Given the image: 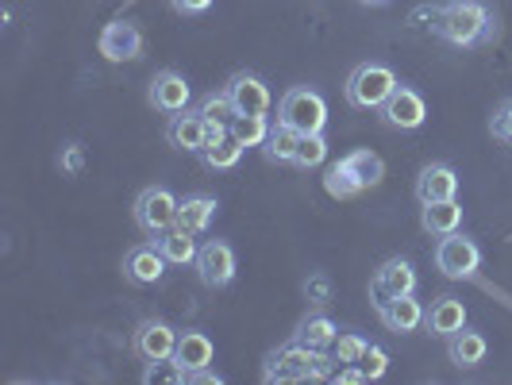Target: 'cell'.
<instances>
[{"instance_id": "obj_7", "label": "cell", "mask_w": 512, "mask_h": 385, "mask_svg": "<svg viewBox=\"0 0 512 385\" xmlns=\"http://www.w3.org/2000/svg\"><path fill=\"white\" fill-rule=\"evenodd\" d=\"M405 293H416V270H412L409 258H389L374 270L370 278V305L382 312L389 301L405 297Z\"/></svg>"}, {"instance_id": "obj_32", "label": "cell", "mask_w": 512, "mask_h": 385, "mask_svg": "<svg viewBox=\"0 0 512 385\" xmlns=\"http://www.w3.org/2000/svg\"><path fill=\"white\" fill-rule=\"evenodd\" d=\"M197 112L205 116L208 124H228L231 128V120H235V104H231L228 93H208L205 101L197 104Z\"/></svg>"}, {"instance_id": "obj_36", "label": "cell", "mask_w": 512, "mask_h": 385, "mask_svg": "<svg viewBox=\"0 0 512 385\" xmlns=\"http://www.w3.org/2000/svg\"><path fill=\"white\" fill-rule=\"evenodd\" d=\"M170 8L178 12V16H201L212 8V0H170Z\"/></svg>"}, {"instance_id": "obj_22", "label": "cell", "mask_w": 512, "mask_h": 385, "mask_svg": "<svg viewBox=\"0 0 512 385\" xmlns=\"http://www.w3.org/2000/svg\"><path fill=\"white\" fill-rule=\"evenodd\" d=\"M462 224V205L459 201H432V205L420 208V228L428 231V235H451V231H459Z\"/></svg>"}, {"instance_id": "obj_4", "label": "cell", "mask_w": 512, "mask_h": 385, "mask_svg": "<svg viewBox=\"0 0 512 385\" xmlns=\"http://www.w3.org/2000/svg\"><path fill=\"white\" fill-rule=\"evenodd\" d=\"M278 120L297 128L301 135H312V131H324L328 128V101L308 89V85H293L289 93L278 104Z\"/></svg>"}, {"instance_id": "obj_40", "label": "cell", "mask_w": 512, "mask_h": 385, "mask_svg": "<svg viewBox=\"0 0 512 385\" xmlns=\"http://www.w3.org/2000/svg\"><path fill=\"white\" fill-rule=\"evenodd\" d=\"M359 4H370V8H382V4H389V0H359Z\"/></svg>"}, {"instance_id": "obj_35", "label": "cell", "mask_w": 512, "mask_h": 385, "mask_svg": "<svg viewBox=\"0 0 512 385\" xmlns=\"http://www.w3.org/2000/svg\"><path fill=\"white\" fill-rule=\"evenodd\" d=\"M489 131H493V139H501V143H509V147H512V101H505L497 112H493Z\"/></svg>"}, {"instance_id": "obj_5", "label": "cell", "mask_w": 512, "mask_h": 385, "mask_svg": "<svg viewBox=\"0 0 512 385\" xmlns=\"http://www.w3.org/2000/svg\"><path fill=\"white\" fill-rule=\"evenodd\" d=\"M178 197L166 189V185H147L139 197H135V205H131V216H135V224L143 235H151L158 239L162 231H170L178 224Z\"/></svg>"}, {"instance_id": "obj_6", "label": "cell", "mask_w": 512, "mask_h": 385, "mask_svg": "<svg viewBox=\"0 0 512 385\" xmlns=\"http://www.w3.org/2000/svg\"><path fill=\"white\" fill-rule=\"evenodd\" d=\"M436 266H439V274H443V278H451V282H466V278H474V274H478V266H482V247H478L474 239L459 235V231L439 235Z\"/></svg>"}, {"instance_id": "obj_14", "label": "cell", "mask_w": 512, "mask_h": 385, "mask_svg": "<svg viewBox=\"0 0 512 385\" xmlns=\"http://www.w3.org/2000/svg\"><path fill=\"white\" fill-rule=\"evenodd\" d=\"M166 139H170V147H178V151L201 154L208 143V120L197 112V108H185V112H178V116H170Z\"/></svg>"}, {"instance_id": "obj_15", "label": "cell", "mask_w": 512, "mask_h": 385, "mask_svg": "<svg viewBox=\"0 0 512 385\" xmlns=\"http://www.w3.org/2000/svg\"><path fill=\"white\" fill-rule=\"evenodd\" d=\"M166 255L158 251V243H139V247H131L128 255H124V278L131 285H154L162 282V274H166Z\"/></svg>"}, {"instance_id": "obj_17", "label": "cell", "mask_w": 512, "mask_h": 385, "mask_svg": "<svg viewBox=\"0 0 512 385\" xmlns=\"http://www.w3.org/2000/svg\"><path fill=\"white\" fill-rule=\"evenodd\" d=\"M378 316H382V324L393 335H412V332H420V328H424V316H428V308L416 301V293H405V297L389 301V305H385Z\"/></svg>"}, {"instance_id": "obj_25", "label": "cell", "mask_w": 512, "mask_h": 385, "mask_svg": "<svg viewBox=\"0 0 512 385\" xmlns=\"http://www.w3.org/2000/svg\"><path fill=\"white\" fill-rule=\"evenodd\" d=\"M293 339L305 343V347H312V351H332V343L339 339V328H335L324 312H312V316L301 320V328H297Z\"/></svg>"}, {"instance_id": "obj_8", "label": "cell", "mask_w": 512, "mask_h": 385, "mask_svg": "<svg viewBox=\"0 0 512 385\" xmlns=\"http://www.w3.org/2000/svg\"><path fill=\"white\" fill-rule=\"evenodd\" d=\"M378 112H382L385 128L393 131H416L424 128V120H428V104H424V97L412 85H397Z\"/></svg>"}, {"instance_id": "obj_37", "label": "cell", "mask_w": 512, "mask_h": 385, "mask_svg": "<svg viewBox=\"0 0 512 385\" xmlns=\"http://www.w3.org/2000/svg\"><path fill=\"white\" fill-rule=\"evenodd\" d=\"M335 382H366V374H362V366H339L332 374Z\"/></svg>"}, {"instance_id": "obj_9", "label": "cell", "mask_w": 512, "mask_h": 385, "mask_svg": "<svg viewBox=\"0 0 512 385\" xmlns=\"http://www.w3.org/2000/svg\"><path fill=\"white\" fill-rule=\"evenodd\" d=\"M178 335L166 320H143L135 335H131V351L139 355L143 362H162V359H174L178 351Z\"/></svg>"}, {"instance_id": "obj_34", "label": "cell", "mask_w": 512, "mask_h": 385, "mask_svg": "<svg viewBox=\"0 0 512 385\" xmlns=\"http://www.w3.org/2000/svg\"><path fill=\"white\" fill-rule=\"evenodd\" d=\"M147 382H189V374L181 370L174 359H162V362H147Z\"/></svg>"}, {"instance_id": "obj_28", "label": "cell", "mask_w": 512, "mask_h": 385, "mask_svg": "<svg viewBox=\"0 0 512 385\" xmlns=\"http://www.w3.org/2000/svg\"><path fill=\"white\" fill-rule=\"evenodd\" d=\"M270 128H274L270 116H251V112H235V120H231V135H235L243 147H262Z\"/></svg>"}, {"instance_id": "obj_33", "label": "cell", "mask_w": 512, "mask_h": 385, "mask_svg": "<svg viewBox=\"0 0 512 385\" xmlns=\"http://www.w3.org/2000/svg\"><path fill=\"white\" fill-rule=\"evenodd\" d=\"M359 366H362V374H366V382H378L385 370H389V355H385V347H378V343H366Z\"/></svg>"}, {"instance_id": "obj_12", "label": "cell", "mask_w": 512, "mask_h": 385, "mask_svg": "<svg viewBox=\"0 0 512 385\" xmlns=\"http://www.w3.org/2000/svg\"><path fill=\"white\" fill-rule=\"evenodd\" d=\"M97 47L108 62H135L143 54V31L131 20H112V24H104Z\"/></svg>"}, {"instance_id": "obj_23", "label": "cell", "mask_w": 512, "mask_h": 385, "mask_svg": "<svg viewBox=\"0 0 512 385\" xmlns=\"http://www.w3.org/2000/svg\"><path fill=\"white\" fill-rule=\"evenodd\" d=\"M216 197H208V193H193V197H185L178 205V228L193 231V235H201L208 231L212 224V216H216Z\"/></svg>"}, {"instance_id": "obj_10", "label": "cell", "mask_w": 512, "mask_h": 385, "mask_svg": "<svg viewBox=\"0 0 512 385\" xmlns=\"http://www.w3.org/2000/svg\"><path fill=\"white\" fill-rule=\"evenodd\" d=\"M197 278L208 285V289H224L235 278V251L224 239H208L205 247L197 251Z\"/></svg>"}, {"instance_id": "obj_2", "label": "cell", "mask_w": 512, "mask_h": 385, "mask_svg": "<svg viewBox=\"0 0 512 385\" xmlns=\"http://www.w3.org/2000/svg\"><path fill=\"white\" fill-rule=\"evenodd\" d=\"M328 355L324 351H312L305 343H285L278 347L270 359H266V382H316V378H328Z\"/></svg>"}, {"instance_id": "obj_31", "label": "cell", "mask_w": 512, "mask_h": 385, "mask_svg": "<svg viewBox=\"0 0 512 385\" xmlns=\"http://www.w3.org/2000/svg\"><path fill=\"white\" fill-rule=\"evenodd\" d=\"M362 351H366V339L355 332H343L332 343V362L335 366H359Z\"/></svg>"}, {"instance_id": "obj_16", "label": "cell", "mask_w": 512, "mask_h": 385, "mask_svg": "<svg viewBox=\"0 0 512 385\" xmlns=\"http://www.w3.org/2000/svg\"><path fill=\"white\" fill-rule=\"evenodd\" d=\"M455 193H459V174H455V166L432 162V166L420 170V178H416V201H420V205L455 201Z\"/></svg>"}, {"instance_id": "obj_24", "label": "cell", "mask_w": 512, "mask_h": 385, "mask_svg": "<svg viewBox=\"0 0 512 385\" xmlns=\"http://www.w3.org/2000/svg\"><path fill=\"white\" fill-rule=\"evenodd\" d=\"M297 147H301V131L278 120V124L270 128V135H266V143H262V154H266L270 162H278V166H293Z\"/></svg>"}, {"instance_id": "obj_13", "label": "cell", "mask_w": 512, "mask_h": 385, "mask_svg": "<svg viewBox=\"0 0 512 385\" xmlns=\"http://www.w3.org/2000/svg\"><path fill=\"white\" fill-rule=\"evenodd\" d=\"M189 101H193V89H189V81L178 70H158L151 77V104L158 112L178 116V112L189 108Z\"/></svg>"}, {"instance_id": "obj_30", "label": "cell", "mask_w": 512, "mask_h": 385, "mask_svg": "<svg viewBox=\"0 0 512 385\" xmlns=\"http://www.w3.org/2000/svg\"><path fill=\"white\" fill-rule=\"evenodd\" d=\"M324 158H328L324 131L301 135V147H297V158H293V166H297V170H316V166H324Z\"/></svg>"}, {"instance_id": "obj_29", "label": "cell", "mask_w": 512, "mask_h": 385, "mask_svg": "<svg viewBox=\"0 0 512 385\" xmlns=\"http://www.w3.org/2000/svg\"><path fill=\"white\" fill-rule=\"evenodd\" d=\"M324 189L332 193V197H339V201H351V197H359V193H366L359 185V178L351 174V166L339 158L335 166H328V174H324Z\"/></svg>"}, {"instance_id": "obj_1", "label": "cell", "mask_w": 512, "mask_h": 385, "mask_svg": "<svg viewBox=\"0 0 512 385\" xmlns=\"http://www.w3.org/2000/svg\"><path fill=\"white\" fill-rule=\"evenodd\" d=\"M432 31L451 47H478L497 35V20L482 0H447L432 12Z\"/></svg>"}, {"instance_id": "obj_27", "label": "cell", "mask_w": 512, "mask_h": 385, "mask_svg": "<svg viewBox=\"0 0 512 385\" xmlns=\"http://www.w3.org/2000/svg\"><path fill=\"white\" fill-rule=\"evenodd\" d=\"M243 151H247V147L228 131L224 139H212L205 151H201V162H205L208 170H231V166H239Z\"/></svg>"}, {"instance_id": "obj_11", "label": "cell", "mask_w": 512, "mask_h": 385, "mask_svg": "<svg viewBox=\"0 0 512 385\" xmlns=\"http://www.w3.org/2000/svg\"><path fill=\"white\" fill-rule=\"evenodd\" d=\"M224 93L231 97L235 104V112H251V116H270V85L262 81L258 74H247V70H239V74H231V81L224 85Z\"/></svg>"}, {"instance_id": "obj_26", "label": "cell", "mask_w": 512, "mask_h": 385, "mask_svg": "<svg viewBox=\"0 0 512 385\" xmlns=\"http://www.w3.org/2000/svg\"><path fill=\"white\" fill-rule=\"evenodd\" d=\"M343 162L351 166V174L359 178L362 189H374V185H382V178H385V162H382V154H374V151H370V147H362V151L343 154Z\"/></svg>"}, {"instance_id": "obj_21", "label": "cell", "mask_w": 512, "mask_h": 385, "mask_svg": "<svg viewBox=\"0 0 512 385\" xmlns=\"http://www.w3.org/2000/svg\"><path fill=\"white\" fill-rule=\"evenodd\" d=\"M154 243H158V251L166 255L170 266H193V262H197V251H201V247H197V235L178 228V224L170 231H162Z\"/></svg>"}, {"instance_id": "obj_3", "label": "cell", "mask_w": 512, "mask_h": 385, "mask_svg": "<svg viewBox=\"0 0 512 385\" xmlns=\"http://www.w3.org/2000/svg\"><path fill=\"white\" fill-rule=\"evenodd\" d=\"M347 101L362 108V112H378L385 101H389V93L397 89V74L385 66V62H362L351 70L347 77Z\"/></svg>"}, {"instance_id": "obj_39", "label": "cell", "mask_w": 512, "mask_h": 385, "mask_svg": "<svg viewBox=\"0 0 512 385\" xmlns=\"http://www.w3.org/2000/svg\"><path fill=\"white\" fill-rule=\"evenodd\" d=\"M62 166H66V170H81V151H77V147H70V151H66V158H62Z\"/></svg>"}, {"instance_id": "obj_38", "label": "cell", "mask_w": 512, "mask_h": 385, "mask_svg": "<svg viewBox=\"0 0 512 385\" xmlns=\"http://www.w3.org/2000/svg\"><path fill=\"white\" fill-rule=\"evenodd\" d=\"M305 293H316V305H324V297H328V282H324V278H312V282L305 285Z\"/></svg>"}, {"instance_id": "obj_18", "label": "cell", "mask_w": 512, "mask_h": 385, "mask_svg": "<svg viewBox=\"0 0 512 385\" xmlns=\"http://www.w3.org/2000/svg\"><path fill=\"white\" fill-rule=\"evenodd\" d=\"M424 328H428L432 335H439V339H451L455 332H462V328H466V305H462L459 297L443 293V297H436V301H432V308H428Z\"/></svg>"}, {"instance_id": "obj_20", "label": "cell", "mask_w": 512, "mask_h": 385, "mask_svg": "<svg viewBox=\"0 0 512 385\" xmlns=\"http://www.w3.org/2000/svg\"><path fill=\"white\" fill-rule=\"evenodd\" d=\"M486 335L482 332H470V328H462V332H455L451 339H447V359L455 362L459 370H474V366H482L486 362Z\"/></svg>"}, {"instance_id": "obj_19", "label": "cell", "mask_w": 512, "mask_h": 385, "mask_svg": "<svg viewBox=\"0 0 512 385\" xmlns=\"http://www.w3.org/2000/svg\"><path fill=\"white\" fill-rule=\"evenodd\" d=\"M216 359V347H212V339L205 332H181L178 335V351H174V362H178L181 370L189 374V382H193V374H201L208 370Z\"/></svg>"}]
</instances>
